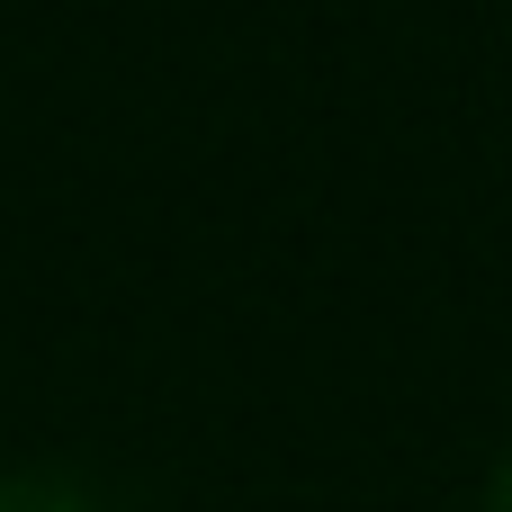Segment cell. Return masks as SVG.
Wrapping results in <instances>:
<instances>
[{"mask_svg":"<svg viewBox=\"0 0 512 512\" xmlns=\"http://www.w3.org/2000/svg\"><path fill=\"white\" fill-rule=\"evenodd\" d=\"M486 512H512V459L495 468V477H486Z\"/></svg>","mask_w":512,"mask_h":512,"instance_id":"cell-2","label":"cell"},{"mask_svg":"<svg viewBox=\"0 0 512 512\" xmlns=\"http://www.w3.org/2000/svg\"><path fill=\"white\" fill-rule=\"evenodd\" d=\"M0 512H117V495L72 459H36V468L0 477Z\"/></svg>","mask_w":512,"mask_h":512,"instance_id":"cell-1","label":"cell"}]
</instances>
